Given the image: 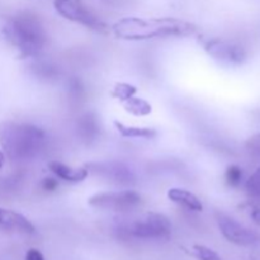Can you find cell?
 I'll use <instances>...</instances> for the list:
<instances>
[{
  "instance_id": "cell-1",
  "label": "cell",
  "mask_w": 260,
  "mask_h": 260,
  "mask_svg": "<svg viewBox=\"0 0 260 260\" xmlns=\"http://www.w3.org/2000/svg\"><path fill=\"white\" fill-rule=\"evenodd\" d=\"M114 36L126 41H147L155 38L188 37L198 30L194 23L178 18L126 17L112 25Z\"/></svg>"
},
{
  "instance_id": "cell-2",
  "label": "cell",
  "mask_w": 260,
  "mask_h": 260,
  "mask_svg": "<svg viewBox=\"0 0 260 260\" xmlns=\"http://www.w3.org/2000/svg\"><path fill=\"white\" fill-rule=\"evenodd\" d=\"M46 144V132L29 123L7 121L0 123V145L10 160L35 159Z\"/></svg>"
},
{
  "instance_id": "cell-3",
  "label": "cell",
  "mask_w": 260,
  "mask_h": 260,
  "mask_svg": "<svg viewBox=\"0 0 260 260\" xmlns=\"http://www.w3.org/2000/svg\"><path fill=\"white\" fill-rule=\"evenodd\" d=\"M5 40L19 51L23 58L35 57L45 47L47 33L37 15L23 12L9 18L3 27Z\"/></svg>"
},
{
  "instance_id": "cell-4",
  "label": "cell",
  "mask_w": 260,
  "mask_h": 260,
  "mask_svg": "<svg viewBox=\"0 0 260 260\" xmlns=\"http://www.w3.org/2000/svg\"><path fill=\"white\" fill-rule=\"evenodd\" d=\"M131 236L139 239H167L172 234V222L159 212H146L124 226Z\"/></svg>"
},
{
  "instance_id": "cell-5",
  "label": "cell",
  "mask_w": 260,
  "mask_h": 260,
  "mask_svg": "<svg viewBox=\"0 0 260 260\" xmlns=\"http://www.w3.org/2000/svg\"><path fill=\"white\" fill-rule=\"evenodd\" d=\"M53 5L56 12L70 22H75L99 33H106L108 30V25L96 17L81 0H55Z\"/></svg>"
},
{
  "instance_id": "cell-6",
  "label": "cell",
  "mask_w": 260,
  "mask_h": 260,
  "mask_svg": "<svg viewBox=\"0 0 260 260\" xmlns=\"http://www.w3.org/2000/svg\"><path fill=\"white\" fill-rule=\"evenodd\" d=\"M89 206L99 210L114 211V212H131L142 203V197L132 189L117 190V192H102L91 196L88 200Z\"/></svg>"
},
{
  "instance_id": "cell-7",
  "label": "cell",
  "mask_w": 260,
  "mask_h": 260,
  "mask_svg": "<svg viewBox=\"0 0 260 260\" xmlns=\"http://www.w3.org/2000/svg\"><path fill=\"white\" fill-rule=\"evenodd\" d=\"M202 46L211 57L229 65H243L248 57L245 48L234 41L213 37L203 40Z\"/></svg>"
},
{
  "instance_id": "cell-8",
  "label": "cell",
  "mask_w": 260,
  "mask_h": 260,
  "mask_svg": "<svg viewBox=\"0 0 260 260\" xmlns=\"http://www.w3.org/2000/svg\"><path fill=\"white\" fill-rule=\"evenodd\" d=\"M215 218L221 234L230 243L239 246H250L260 243V235L256 231L245 228L231 216L217 211Z\"/></svg>"
},
{
  "instance_id": "cell-9",
  "label": "cell",
  "mask_w": 260,
  "mask_h": 260,
  "mask_svg": "<svg viewBox=\"0 0 260 260\" xmlns=\"http://www.w3.org/2000/svg\"><path fill=\"white\" fill-rule=\"evenodd\" d=\"M89 174H94L95 177L106 179L107 182L113 183L117 185H132L136 183V175L134 170L127 164L122 161H101L90 162L86 165Z\"/></svg>"
},
{
  "instance_id": "cell-10",
  "label": "cell",
  "mask_w": 260,
  "mask_h": 260,
  "mask_svg": "<svg viewBox=\"0 0 260 260\" xmlns=\"http://www.w3.org/2000/svg\"><path fill=\"white\" fill-rule=\"evenodd\" d=\"M0 229L12 233L25 234V235H30L36 231L33 223L27 217L15 211L2 207H0Z\"/></svg>"
},
{
  "instance_id": "cell-11",
  "label": "cell",
  "mask_w": 260,
  "mask_h": 260,
  "mask_svg": "<svg viewBox=\"0 0 260 260\" xmlns=\"http://www.w3.org/2000/svg\"><path fill=\"white\" fill-rule=\"evenodd\" d=\"M48 168H50L51 172H52L58 179L70 183L83 182V180H85L89 175V172L86 168H78V169H74V168L69 167V165L60 161H50L48 162Z\"/></svg>"
},
{
  "instance_id": "cell-12",
  "label": "cell",
  "mask_w": 260,
  "mask_h": 260,
  "mask_svg": "<svg viewBox=\"0 0 260 260\" xmlns=\"http://www.w3.org/2000/svg\"><path fill=\"white\" fill-rule=\"evenodd\" d=\"M168 198L193 212H201L203 210V205L200 198L194 193L183 188H170L168 190Z\"/></svg>"
},
{
  "instance_id": "cell-13",
  "label": "cell",
  "mask_w": 260,
  "mask_h": 260,
  "mask_svg": "<svg viewBox=\"0 0 260 260\" xmlns=\"http://www.w3.org/2000/svg\"><path fill=\"white\" fill-rule=\"evenodd\" d=\"M114 127L118 131V134L122 137H127V139H145L151 140L156 137L157 132L156 129L150 128V127H135V126H127V124L122 123V122L116 121L114 122Z\"/></svg>"
},
{
  "instance_id": "cell-14",
  "label": "cell",
  "mask_w": 260,
  "mask_h": 260,
  "mask_svg": "<svg viewBox=\"0 0 260 260\" xmlns=\"http://www.w3.org/2000/svg\"><path fill=\"white\" fill-rule=\"evenodd\" d=\"M78 131L85 141L94 140L99 134L98 119L91 113H86L78 122Z\"/></svg>"
},
{
  "instance_id": "cell-15",
  "label": "cell",
  "mask_w": 260,
  "mask_h": 260,
  "mask_svg": "<svg viewBox=\"0 0 260 260\" xmlns=\"http://www.w3.org/2000/svg\"><path fill=\"white\" fill-rule=\"evenodd\" d=\"M123 106L127 109V112L139 117L147 116L152 111V107L149 102L142 98H136V96H131L129 99L124 101Z\"/></svg>"
},
{
  "instance_id": "cell-16",
  "label": "cell",
  "mask_w": 260,
  "mask_h": 260,
  "mask_svg": "<svg viewBox=\"0 0 260 260\" xmlns=\"http://www.w3.org/2000/svg\"><path fill=\"white\" fill-rule=\"evenodd\" d=\"M245 190L250 200L260 205V167L246 180Z\"/></svg>"
},
{
  "instance_id": "cell-17",
  "label": "cell",
  "mask_w": 260,
  "mask_h": 260,
  "mask_svg": "<svg viewBox=\"0 0 260 260\" xmlns=\"http://www.w3.org/2000/svg\"><path fill=\"white\" fill-rule=\"evenodd\" d=\"M244 172L239 165H229L225 172V182L229 187L238 188L243 182Z\"/></svg>"
},
{
  "instance_id": "cell-18",
  "label": "cell",
  "mask_w": 260,
  "mask_h": 260,
  "mask_svg": "<svg viewBox=\"0 0 260 260\" xmlns=\"http://www.w3.org/2000/svg\"><path fill=\"white\" fill-rule=\"evenodd\" d=\"M136 91H137L136 86L131 85V84L118 83L116 84L113 91H112V96L118 99V101H121L122 103H123L124 101H127V99H129L131 96H134Z\"/></svg>"
},
{
  "instance_id": "cell-19",
  "label": "cell",
  "mask_w": 260,
  "mask_h": 260,
  "mask_svg": "<svg viewBox=\"0 0 260 260\" xmlns=\"http://www.w3.org/2000/svg\"><path fill=\"white\" fill-rule=\"evenodd\" d=\"M193 253L200 260H220L218 254L207 246L194 245L193 246Z\"/></svg>"
},
{
  "instance_id": "cell-20",
  "label": "cell",
  "mask_w": 260,
  "mask_h": 260,
  "mask_svg": "<svg viewBox=\"0 0 260 260\" xmlns=\"http://www.w3.org/2000/svg\"><path fill=\"white\" fill-rule=\"evenodd\" d=\"M245 147L253 156L260 159V134L253 135L251 137H249L245 144Z\"/></svg>"
},
{
  "instance_id": "cell-21",
  "label": "cell",
  "mask_w": 260,
  "mask_h": 260,
  "mask_svg": "<svg viewBox=\"0 0 260 260\" xmlns=\"http://www.w3.org/2000/svg\"><path fill=\"white\" fill-rule=\"evenodd\" d=\"M41 188L45 192H53L58 188V180L55 179V178H45L41 183Z\"/></svg>"
},
{
  "instance_id": "cell-22",
  "label": "cell",
  "mask_w": 260,
  "mask_h": 260,
  "mask_svg": "<svg viewBox=\"0 0 260 260\" xmlns=\"http://www.w3.org/2000/svg\"><path fill=\"white\" fill-rule=\"evenodd\" d=\"M25 260H45L43 255L41 254V251H38L37 249H29L27 251V255H25Z\"/></svg>"
},
{
  "instance_id": "cell-23",
  "label": "cell",
  "mask_w": 260,
  "mask_h": 260,
  "mask_svg": "<svg viewBox=\"0 0 260 260\" xmlns=\"http://www.w3.org/2000/svg\"><path fill=\"white\" fill-rule=\"evenodd\" d=\"M250 216H251V220H253L256 225L260 226V206L258 205L254 206L253 210H251Z\"/></svg>"
},
{
  "instance_id": "cell-24",
  "label": "cell",
  "mask_w": 260,
  "mask_h": 260,
  "mask_svg": "<svg viewBox=\"0 0 260 260\" xmlns=\"http://www.w3.org/2000/svg\"><path fill=\"white\" fill-rule=\"evenodd\" d=\"M4 162H5V155H4V152L0 151V169H2V168H3Z\"/></svg>"
},
{
  "instance_id": "cell-25",
  "label": "cell",
  "mask_w": 260,
  "mask_h": 260,
  "mask_svg": "<svg viewBox=\"0 0 260 260\" xmlns=\"http://www.w3.org/2000/svg\"><path fill=\"white\" fill-rule=\"evenodd\" d=\"M103 2L108 3V4H116V3L118 2V0H103Z\"/></svg>"
}]
</instances>
